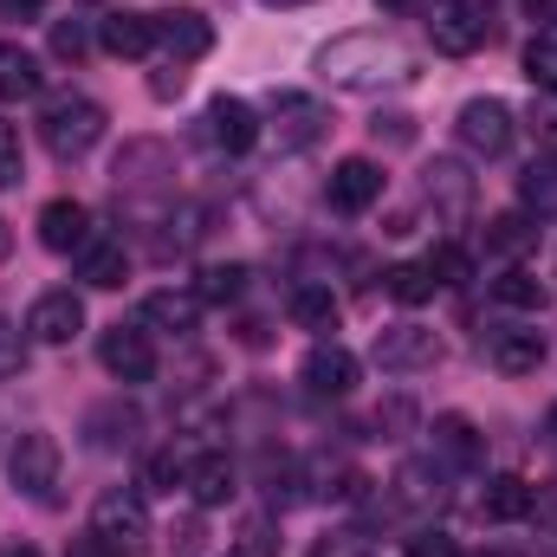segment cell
Instances as JSON below:
<instances>
[{"label": "cell", "mask_w": 557, "mask_h": 557, "mask_svg": "<svg viewBox=\"0 0 557 557\" xmlns=\"http://www.w3.org/2000/svg\"><path fill=\"white\" fill-rule=\"evenodd\" d=\"M525 201L557 208V169H552V162H532V169H525Z\"/></svg>", "instance_id": "cell-42"}, {"label": "cell", "mask_w": 557, "mask_h": 557, "mask_svg": "<svg viewBox=\"0 0 557 557\" xmlns=\"http://www.w3.org/2000/svg\"><path fill=\"white\" fill-rule=\"evenodd\" d=\"M486 363L499 376H539L545 363V331H493L486 337Z\"/></svg>", "instance_id": "cell-19"}, {"label": "cell", "mask_w": 557, "mask_h": 557, "mask_svg": "<svg viewBox=\"0 0 557 557\" xmlns=\"http://www.w3.org/2000/svg\"><path fill=\"white\" fill-rule=\"evenodd\" d=\"M532 506H539V486L519 480V473H499V480H486V493H480V512H486L493 525H512V519H525Z\"/></svg>", "instance_id": "cell-25"}, {"label": "cell", "mask_w": 557, "mask_h": 557, "mask_svg": "<svg viewBox=\"0 0 557 557\" xmlns=\"http://www.w3.org/2000/svg\"><path fill=\"white\" fill-rule=\"evenodd\" d=\"M383 169L370 162V156H344L337 169H331V182H324V195H331V208L337 214H363V208H376L383 201Z\"/></svg>", "instance_id": "cell-15"}, {"label": "cell", "mask_w": 557, "mask_h": 557, "mask_svg": "<svg viewBox=\"0 0 557 557\" xmlns=\"http://www.w3.org/2000/svg\"><path fill=\"white\" fill-rule=\"evenodd\" d=\"M182 85H188V72H182V65H162V72L149 78V98H162V104H169V98H182Z\"/></svg>", "instance_id": "cell-45"}, {"label": "cell", "mask_w": 557, "mask_h": 557, "mask_svg": "<svg viewBox=\"0 0 557 557\" xmlns=\"http://www.w3.org/2000/svg\"><path fill=\"white\" fill-rule=\"evenodd\" d=\"M188 467H195L188 447H162V454L149 460V486H156V493H175V486H188Z\"/></svg>", "instance_id": "cell-36"}, {"label": "cell", "mask_w": 557, "mask_h": 557, "mask_svg": "<svg viewBox=\"0 0 557 557\" xmlns=\"http://www.w3.org/2000/svg\"><path fill=\"white\" fill-rule=\"evenodd\" d=\"M46 0H0V20H39Z\"/></svg>", "instance_id": "cell-49"}, {"label": "cell", "mask_w": 557, "mask_h": 557, "mask_svg": "<svg viewBox=\"0 0 557 557\" xmlns=\"http://www.w3.org/2000/svg\"><path fill=\"white\" fill-rule=\"evenodd\" d=\"M454 137H460V149H473V156H506L512 149V104L506 98H467L460 104V117H454Z\"/></svg>", "instance_id": "cell-6"}, {"label": "cell", "mask_w": 557, "mask_h": 557, "mask_svg": "<svg viewBox=\"0 0 557 557\" xmlns=\"http://www.w3.org/2000/svg\"><path fill=\"white\" fill-rule=\"evenodd\" d=\"M493 298H499V305H512V311H545V285H539L532 273H519V267L493 278Z\"/></svg>", "instance_id": "cell-32"}, {"label": "cell", "mask_w": 557, "mask_h": 557, "mask_svg": "<svg viewBox=\"0 0 557 557\" xmlns=\"http://www.w3.org/2000/svg\"><path fill=\"white\" fill-rule=\"evenodd\" d=\"M227 557H247V552H227Z\"/></svg>", "instance_id": "cell-56"}, {"label": "cell", "mask_w": 557, "mask_h": 557, "mask_svg": "<svg viewBox=\"0 0 557 557\" xmlns=\"http://www.w3.org/2000/svg\"><path fill=\"white\" fill-rule=\"evenodd\" d=\"M20 370H26V331L0 318V376H20Z\"/></svg>", "instance_id": "cell-41"}, {"label": "cell", "mask_w": 557, "mask_h": 557, "mask_svg": "<svg viewBox=\"0 0 557 557\" xmlns=\"http://www.w3.org/2000/svg\"><path fill=\"white\" fill-rule=\"evenodd\" d=\"M428 267H434L441 285H460V278H473V253H467V247H434Z\"/></svg>", "instance_id": "cell-40"}, {"label": "cell", "mask_w": 557, "mask_h": 557, "mask_svg": "<svg viewBox=\"0 0 557 557\" xmlns=\"http://www.w3.org/2000/svg\"><path fill=\"white\" fill-rule=\"evenodd\" d=\"M311 557H376V539L363 532V525H344V532H324Z\"/></svg>", "instance_id": "cell-37"}, {"label": "cell", "mask_w": 557, "mask_h": 557, "mask_svg": "<svg viewBox=\"0 0 557 557\" xmlns=\"http://www.w3.org/2000/svg\"><path fill=\"white\" fill-rule=\"evenodd\" d=\"M525 78L545 85V91H557V26L532 33V46H525Z\"/></svg>", "instance_id": "cell-34"}, {"label": "cell", "mask_w": 557, "mask_h": 557, "mask_svg": "<svg viewBox=\"0 0 557 557\" xmlns=\"http://www.w3.org/2000/svg\"><path fill=\"white\" fill-rule=\"evenodd\" d=\"M240 493V467L227 460V454H195V467H188V499L201 506V512H214V506H227Z\"/></svg>", "instance_id": "cell-20"}, {"label": "cell", "mask_w": 557, "mask_h": 557, "mask_svg": "<svg viewBox=\"0 0 557 557\" xmlns=\"http://www.w3.org/2000/svg\"><path fill=\"white\" fill-rule=\"evenodd\" d=\"M267 131L278 137V149H311V143L331 137V104L311 98V91H278Z\"/></svg>", "instance_id": "cell-9"}, {"label": "cell", "mask_w": 557, "mask_h": 557, "mask_svg": "<svg viewBox=\"0 0 557 557\" xmlns=\"http://www.w3.org/2000/svg\"><path fill=\"white\" fill-rule=\"evenodd\" d=\"M240 292H247V267H234V260H227V267L214 260V267L195 273V298H201V305H234Z\"/></svg>", "instance_id": "cell-31"}, {"label": "cell", "mask_w": 557, "mask_h": 557, "mask_svg": "<svg viewBox=\"0 0 557 557\" xmlns=\"http://www.w3.org/2000/svg\"><path fill=\"white\" fill-rule=\"evenodd\" d=\"M201 545H208V525H201V519H182V525H169V552L195 557Z\"/></svg>", "instance_id": "cell-44"}, {"label": "cell", "mask_w": 557, "mask_h": 557, "mask_svg": "<svg viewBox=\"0 0 557 557\" xmlns=\"http://www.w3.org/2000/svg\"><path fill=\"white\" fill-rule=\"evenodd\" d=\"M240 552H247V557H278L273 525H267V519H253V525H247V545H240Z\"/></svg>", "instance_id": "cell-46"}, {"label": "cell", "mask_w": 557, "mask_h": 557, "mask_svg": "<svg viewBox=\"0 0 557 557\" xmlns=\"http://www.w3.org/2000/svg\"><path fill=\"white\" fill-rule=\"evenodd\" d=\"M85 434H91V447H131V434H137V409H124V403H104V409H91L85 421Z\"/></svg>", "instance_id": "cell-30"}, {"label": "cell", "mask_w": 557, "mask_h": 557, "mask_svg": "<svg viewBox=\"0 0 557 557\" xmlns=\"http://www.w3.org/2000/svg\"><path fill=\"white\" fill-rule=\"evenodd\" d=\"M370 428H376V441H403V434L416 428V409H409L403 396H389V403H383V409L370 416Z\"/></svg>", "instance_id": "cell-39"}, {"label": "cell", "mask_w": 557, "mask_h": 557, "mask_svg": "<svg viewBox=\"0 0 557 557\" xmlns=\"http://www.w3.org/2000/svg\"><path fill=\"white\" fill-rule=\"evenodd\" d=\"M421 195H428V208H434L441 221H467V214H473V175H467V162L434 156L428 175H421Z\"/></svg>", "instance_id": "cell-16"}, {"label": "cell", "mask_w": 557, "mask_h": 557, "mask_svg": "<svg viewBox=\"0 0 557 557\" xmlns=\"http://www.w3.org/2000/svg\"><path fill=\"white\" fill-rule=\"evenodd\" d=\"M267 7H311V0H267Z\"/></svg>", "instance_id": "cell-55"}, {"label": "cell", "mask_w": 557, "mask_h": 557, "mask_svg": "<svg viewBox=\"0 0 557 557\" xmlns=\"http://www.w3.org/2000/svg\"><path fill=\"white\" fill-rule=\"evenodd\" d=\"M539 240V227L525 221V214H493L486 221V253H519V247H532Z\"/></svg>", "instance_id": "cell-33"}, {"label": "cell", "mask_w": 557, "mask_h": 557, "mask_svg": "<svg viewBox=\"0 0 557 557\" xmlns=\"http://www.w3.org/2000/svg\"><path fill=\"white\" fill-rule=\"evenodd\" d=\"M409 557H460V545H454L441 525H421L416 539H409Z\"/></svg>", "instance_id": "cell-43"}, {"label": "cell", "mask_w": 557, "mask_h": 557, "mask_svg": "<svg viewBox=\"0 0 557 557\" xmlns=\"http://www.w3.org/2000/svg\"><path fill=\"white\" fill-rule=\"evenodd\" d=\"M409 124H416V117H376V124H370V137H376V143H383V137H389V143H409V137H416Z\"/></svg>", "instance_id": "cell-48"}, {"label": "cell", "mask_w": 557, "mask_h": 557, "mask_svg": "<svg viewBox=\"0 0 557 557\" xmlns=\"http://www.w3.org/2000/svg\"><path fill=\"white\" fill-rule=\"evenodd\" d=\"M311 72L331 91H389L416 78V52L396 33H337L331 46H318Z\"/></svg>", "instance_id": "cell-1"}, {"label": "cell", "mask_w": 557, "mask_h": 557, "mask_svg": "<svg viewBox=\"0 0 557 557\" xmlns=\"http://www.w3.org/2000/svg\"><path fill=\"white\" fill-rule=\"evenodd\" d=\"M389 506L409 512V519H428L447 506V467L441 460H403L396 480H389Z\"/></svg>", "instance_id": "cell-11"}, {"label": "cell", "mask_w": 557, "mask_h": 557, "mask_svg": "<svg viewBox=\"0 0 557 557\" xmlns=\"http://www.w3.org/2000/svg\"><path fill=\"white\" fill-rule=\"evenodd\" d=\"M434 454H441V467H480L486 441L467 416H434Z\"/></svg>", "instance_id": "cell-24"}, {"label": "cell", "mask_w": 557, "mask_h": 557, "mask_svg": "<svg viewBox=\"0 0 557 557\" xmlns=\"http://www.w3.org/2000/svg\"><path fill=\"white\" fill-rule=\"evenodd\" d=\"M292 324L331 337V331H337V298H331V285H298V292H292Z\"/></svg>", "instance_id": "cell-28"}, {"label": "cell", "mask_w": 557, "mask_h": 557, "mask_svg": "<svg viewBox=\"0 0 557 557\" xmlns=\"http://www.w3.org/2000/svg\"><path fill=\"white\" fill-rule=\"evenodd\" d=\"M525 13L539 20V33H545V26H557V0H525Z\"/></svg>", "instance_id": "cell-50"}, {"label": "cell", "mask_w": 557, "mask_h": 557, "mask_svg": "<svg viewBox=\"0 0 557 557\" xmlns=\"http://www.w3.org/2000/svg\"><path fill=\"white\" fill-rule=\"evenodd\" d=\"M91 532L111 539L117 552H137L143 539H149V499H143L137 486H104L98 506H91Z\"/></svg>", "instance_id": "cell-7"}, {"label": "cell", "mask_w": 557, "mask_h": 557, "mask_svg": "<svg viewBox=\"0 0 557 557\" xmlns=\"http://www.w3.org/2000/svg\"><path fill=\"white\" fill-rule=\"evenodd\" d=\"M0 557H39L33 545H0Z\"/></svg>", "instance_id": "cell-51"}, {"label": "cell", "mask_w": 557, "mask_h": 557, "mask_svg": "<svg viewBox=\"0 0 557 557\" xmlns=\"http://www.w3.org/2000/svg\"><path fill=\"white\" fill-rule=\"evenodd\" d=\"M111 182H117V201L124 208H162L175 195V149L156 137H137L117 149L111 162Z\"/></svg>", "instance_id": "cell-2"}, {"label": "cell", "mask_w": 557, "mask_h": 557, "mask_svg": "<svg viewBox=\"0 0 557 557\" xmlns=\"http://www.w3.org/2000/svg\"><path fill=\"white\" fill-rule=\"evenodd\" d=\"M46 85V72H39V59L26 52V46H13V39H0V104H20V98H33Z\"/></svg>", "instance_id": "cell-27"}, {"label": "cell", "mask_w": 557, "mask_h": 557, "mask_svg": "<svg viewBox=\"0 0 557 557\" xmlns=\"http://www.w3.org/2000/svg\"><path fill=\"white\" fill-rule=\"evenodd\" d=\"M305 480H311V499H337V506L370 499V480H363L350 460H331V454H318V460L305 467Z\"/></svg>", "instance_id": "cell-22"}, {"label": "cell", "mask_w": 557, "mask_h": 557, "mask_svg": "<svg viewBox=\"0 0 557 557\" xmlns=\"http://www.w3.org/2000/svg\"><path fill=\"white\" fill-rule=\"evenodd\" d=\"M149 26H156V46L169 52V65H195V59H208V52H214V20H208V13H195V7L149 13Z\"/></svg>", "instance_id": "cell-10"}, {"label": "cell", "mask_w": 557, "mask_h": 557, "mask_svg": "<svg viewBox=\"0 0 557 557\" xmlns=\"http://www.w3.org/2000/svg\"><path fill=\"white\" fill-rule=\"evenodd\" d=\"M98 363H104L117 383H149V376H156V344H149L143 324H111V331L98 337Z\"/></svg>", "instance_id": "cell-14"}, {"label": "cell", "mask_w": 557, "mask_h": 557, "mask_svg": "<svg viewBox=\"0 0 557 557\" xmlns=\"http://www.w3.org/2000/svg\"><path fill=\"white\" fill-rule=\"evenodd\" d=\"M383 292H389L396 305H428V298L441 292V278H434L428 260H403V267H389V273H383Z\"/></svg>", "instance_id": "cell-29"}, {"label": "cell", "mask_w": 557, "mask_h": 557, "mask_svg": "<svg viewBox=\"0 0 557 557\" xmlns=\"http://www.w3.org/2000/svg\"><path fill=\"white\" fill-rule=\"evenodd\" d=\"M46 46H52V59H59V65H78V59L91 52V26H85V20H52Z\"/></svg>", "instance_id": "cell-35"}, {"label": "cell", "mask_w": 557, "mask_h": 557, "mask_svg": "<svg viewBox=\"0 0 557 557\" xmlns=\"http://www.w3.org/2000/svg\"><path fill=\"white\" fill-rule=\"evenodd\" d=\"M545 441H552V447H557V409H552V421H545Z\"/></svg>", "instance_id": "cell-53"}, {"label": "cell", "mask_w": 557, "mask_h": 557, "mask_svg": "<svg viewBox=\"0 0 557 557\" xmlns=\"http://www.w3.org/2000/svg\"><path fill=\"white\" fill-rule=\"evenodd\" d=\"M91 240V208L85 201H46L39 208V247L46 253H78Z\"/></svg>", "instance_id": "cell-18"}, {"label": "cell", "mask_w": 557, "mask_h": 557, "mask_svg": "<svg viewBox=\"0 0 557 557\" xmlns=\"http://www.w3.org/2000/svg\"><path fill=\"white\" fill-rule=\"evenodd\" d=\"M39 143H46L59 162H85V156L104 143V104L85 98V91H59V98L39 111Z\"/></svg>", "instance_id": "cell-3"}, {"label": "cell", "mask_w": 557, "mask_h": 557, "mask_svg": "<svg viewBox=\"0 0 557 557\" xmlns=\"http://www.w3.org/2000/svg\"><path fill=\"white\" fill-rule=\"evenodd\" d=\"M26 182V143L13 124H0V188H20Z\"/></svg>", "instance_id": "cell-38"}, {"label": "cell", "mask_w": 557, "mask_h": 557, "mask_svg": "<svg viewBox=\"0 0 557 557\" xmlns=\"http://www.w3.org/2000/svg\"><path fill=\"white\" fill-rule=\"evenodd\" d=\"M59 467H65V454H59V441H52L46 428H26V434H13V447H7V480H13L26 499H52V486H59Z\"/></svg>", "instance_id": "cell-4"}, {"label": "cell", "mask_w": 557, "mask_h": 557, "mask_svg": "<svg viewBox=\"0 0 557 557\" xmlns=\"http://www.w3.org/2000/svg\"><path fill=\"white\" fill-rule=\"evenodd\" d=\"M260 131H267V124H260V111H253L247 98H214V104L201 111V137L214 143L221 156H247V149L260 143Z\"/></svg>", "instance_id": "cell-13"}, {"label": "cell", "mask_w": 557, "mask_h": 557, "mask_svg": "<svg viewBox=\"0 0 557 557\" xmlns=\"http://www.w3.org/2000/svg\"><path fill=\"white\" fill-rule=\"evenodd\" d=\"M370 363L376 370H389V376H416V370H434L441 363V337L428 331V324H389V331H376V344H370Z\"/></svg>", "instance_id": "cell-5"}, {"label": "cell", "mask_w": 557, "mask_h": 557, "mask_svg": "<svg viewBox=\"0 0 557 557\" xmlns=\"http://www.w3.org/2000/svg\"><path fill=\"white\" fill-rule=\"evenodd\" d=\"M428 39H434L447 59H467V52H480V46L493 39V20H486V7H473V0H434Z\"/></svg>", "instance_id": "cell-8"}, {"label": "cell", "mask_w": 557, "mask_h": 557, "mask_svg": "<svg viewBox=\"0 0 557 557\" xmlns=\"http://www.w3.org/2000/svg\"><path fill=\"white\" fill-rule=\"evenodd\" d=\"M201 324V298L195 292H149L143 298V331H169V337H188Z\"/></svg>", "instance_id": "cell-21"}, {"label": "cell", "mask_w": 557, "mask_h": 557, "mask_svg": "<svg viewBox=\"0 0 557 557\" xmlns=\"http://www.w3.org/2000/svg\"><path fill=\"white\" fill-rule=\"evenodd\" d=\"M376 7H389V13H403V7H409V0H376Z\"/></svg>", "instance_id": "cell-54"}, {"label": "cell", "mask_w": 557, "mask_h": 557, "mask_svg": "<svg viewBox=\"0 0 557 557\" xmlns=\"http://www.w3.org/2000/svg\"><path fill=\"white\" fill-rule=\"evenodd\" d=\"M85 331V298L78 292H39L26 311V337L33 344H72Z\"/></svg>", "instance_id": "cell-17"}, {"label": "cell", "mask_w": 557, "mask_h": 557, "mask_svg": "<svg viewBox=\"0 0 557 557\" xmlns=\"http://www.w3.org/2000/svg\"><path fill=\"white\" fill-rule=\"evenodd\" d=\"M65 557H131V552H117L111 539H98V532H85V539H72V552Z\"/></svg>", "instance_id": "cell-47"}, {"label": "cell", "mask_w": 557, "mask_h": 557, "mask_svg": "<svg viewBox=\"0 0 557 557\" xmlns=\"http://www.w3.org/2000/svg\"><path fill=\"white\" fill-rule=\"evenodd\" d=\"M357 370H363V363H357V357H350L337 337H318L298 376H305V389H311L318 403H344V396L357 389Z\"/></svg>", "instance_id": "cell-12"}, {"label": "cell", "mask_w": 557, "mask_h": 557, "mask_svg": "<svg viewBox=\"0 0 557 557\" xmlns=\"http://www.w3.org/2000/svg\"><path fill=\"white\" fill-rule=\"evenodd\" d=\"M98 46L111 59H143L156 46V26H149V13H104L98 20Z\"/></svg>", "instance_id": "cell-26"}, {"label": "cell", "mask_w": 557, "mask_h": 557, "mask_svg": "<svg viewBox=\"0 0 557 557\" xmlns=\"http://www.w3.org/2000/svg\"><path fill=\"white\" fill-rule=\"evenodd\" d=\"M7 253H13V234H7V221H0V260H7Z\"/></svg>", "instance_id": "cell-52"}, {"label": "cell", "mask_w": 557, "mask_h": 557, "mask_svg": "<svg viewBox=\"0 0 557 557\" xmlns=\"http://www.w3.org/2000/svg\"><path fill=\"white\" fill-rule=\"evenodd\" d=\"M78 278L91 285V292H117L124 278H131V253H124V240H85L78 247Z\"/></svg>", "instance_id": "cell-23"}]
</instances>
